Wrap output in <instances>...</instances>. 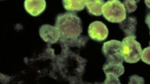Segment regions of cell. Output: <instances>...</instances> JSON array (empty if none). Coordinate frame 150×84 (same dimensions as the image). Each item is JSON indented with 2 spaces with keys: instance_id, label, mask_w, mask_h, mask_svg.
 I'll return each mask as SVG.
<instances>
[{
  "instance_id": "obj_11",
  "label": "cell",
  "mask_w": 150,
  "mask_h": 84,
  "mask_svg": "<svg viewBox=\"0 0 150 84\" xmlns=\"http://www.w3.org/2000/svg\"><path fill=\"white\" fill-rule=\"evenodd\" d=\"M105 74H111L119 77L124 72V67L122 64H113L107 63L103 67Z\"/></svg>"
},
{
  "instance_id": "obj_9",
  "label": "cell",
  "mask_w": 150,
  "mask_h": 84,
  "mask_svg": "<svg viewBox=\"0 0 150 84\" xmlns=\"http://www.w3.org/2000/svg\"><path fill=\"white\" fill-rule=\"evenodd\" d=\"M105 4L104 0H86V6L88 11L91 15L100 16L103 13V8Z\"/></svg>"
},
{
  "instance_id": "obj_12",
  "label": "cell",
  "mask_w": 150,
  "mask_h": 84,
  "mask_svg": "<svg viewBox=\"0 0 150 84\" xmlns=\"http://www.w3.org/2000/svg\"><path fill=\"white\" fill-rule=\"evenodd\" d=\"M139 1V0H124L123 4L127 12L132 13L137 9V4Z\"/></svg>"
},
{
  "instance_id": "obj_13",
  "label": "cell",
  "mask_w": 150,
  "mask_h": 84,
  "mask_svg": "<svg viewBox=\"0 0 150 84\" xmlns=\"http://www.w3.org/2000/svg\"><path fill=\"white\" fill-rule=\"evenodd\" d=\"M141 58L144 62L150 65V45L143 50L142 53Z\"/></svg>"
},
{
  "instance_id": "obj_5",
  "label": "cell",
  "mask_w": 150,
  "mask_h": 84,
  "mask_svg": "<svg viewBox=\"0 0 150 84\" xmlns=\"http://www.w3.org/2000/svg\"><path fill=\"white\" fill-rule=\"evenodd\" d=\"M88 33L90 37L94 40L102 41L107 37L108 30L103 22L95 21L89 25Z\"/></svg>"
},
{
  "instance_id": "obj_2",
  "label": "cell",
  "mask_w": 150,
  "mask_h": 84,
  "mask_svg": "<svg viewBox=\"0 0 150 84\" xmlns=\"http://www.w3.org/2000/svg\"><path fill=\"white\" fill-rule=\"evenodd\" d=\"M103 16L112 23H120L126 18V10L119 0H109L103 8Z\"/></svg>"
},
{
  "instance_id": "obj_15",
  "label": "cell",
  "mask_w": 150,
  "mask_h": 84,
  "mask_svg": "<svg viewBox=\"0 0 150 84\" xmlns=\"http://www.w3.org/2000/svg\"><path fill=\"white\" fill-rule=\"evenodd\" d=\"M145 83L144 79L142 77L134 75L130 77V82L129 83L144 84Z\"/></svg>"
},
{
  "instance_id": "obj_14",
  "label": "cell",
  "mask_w": 150,
  "mask_h": 84,
  "mask_svg": "<svg viewBox=\"0 0 150 84\" xmlns=\"http://www.w3.org/2000/svg\"><path fill=\"white\" fill-rule=\"evenodd\" d=\"M106 79H105V84H121L118 77L111 74H105Z\"/></svg>"
},
{
  "instance_id": "obj_17",
  "label": "cell",
  "mask_w": 150,
  "mask_h": 84,
  "mask_svg": "<svg viewBox=\"0 0 150 84\" xmlns=\"http://www.w3.org/2000/svg\"><path fill=\"white\" fill-rule=\"evenodd\" d=\"M145 3L146 6L150 8V0H145Z\"/></svg>"
},
{
  "instance_id": "obj_3",
  "label": "cell",
  "mask_w": 150,
  "mask_h": 84,
  "mask_svg": "<svg viewBox=\"0 0 150 84\" xmlns=\"http://www.w3.org/2000/svg\"><path fill=\"white\" fill-rule=\"evenodd\" d=\"M136 36H127L122 41L124 60L127 63H136L141 57V46L136 40Z\"/></svg>"
},
{
  "instance_id": "obj_1",
  "label": "cell",
  "mask_w": 150,
  "mask_h": 84,
  "mask_svg": "<svg viewBox=\"0 0 150 84\" xmlns=\"http://www.w3.org/2000/svg\"><path fill=\"white\" fill-rule=\"evenodd\" d=\"M55 27L58 29L62 41L76 39L83 31L80 18L73 13H64L57 15Z\"/></svg>"
},
{
  "instance_id": "obj_6",
  "label": "cell",
  "mask_w": 150,
  "mask_h": 84,
  "mask_svg": "<svg viewBox=\"0 0 150 84\" xmlns=\"http://www.w3.org/2000/svg\"><path fill=\"white\" fill-rule=\"evenodd\" d=\"M39 34L45 41L52 44L57 42L60 37L57 28L49 24L42 25L40 28Z\"/></svg>"
},
{
  "instance_id": "obj_10",
  "label": "cell",
  "mask_w": 150,
  "mask_h": 84,
  "mask_svg": "<svg viewBox=\"0 0 150 84\" xmlns=\"http://www.w3.org/2000/svg\"><path fill=\"white\" fill-rule=\"evenodd\" d=\"M63 7L67 10L81 11L86 6V0H62Z\"/></svg>"
},
{
  "instance_id": "obj_16",
  "label": "cell",
  "mask_w": 150,
  "mask_h": 84,
  "mask_svg": "<svg viewBox=\"0 0 150 84\" xmlns=\"http://www.w3.org/2000/svg\"><path fill=\"white\" fill-rule=\"evenodd\" d=\"M145 22L147 24L149 28H150V12L146 15L145 19Z\"/></svg>"
},
{
  "instance_id": "obj_7",
  "label": "cell",
  "mask_w": 150,
  "mask_h": 84,
  "mask_svg": "<svg viewBox=\"0 0 150 84\" xmlns=\"http://www.w3.org/2000/svg\"><path fill=\"white\" fill-rule=\"evenodd\" d=\"M45 0H25L24 8L27 12L34 16H38L44 11Z\"/></svg>"
},
{
  "instance_id": "obj_18",
  "label": "cell",
  "mask_w": 150,
  "mask_h": 84,
  "mask_svg": "<svg viewBox=\"0 0 150 84\" xmlns=\"http://www.w3.org/2000/svg\"><path fill=\"white\" fill-rule=\"evenodd\" d=\"M149 29H150V28H149ZM149 45H150V41L149 42Z\"/></svg>"
},
{
  "instance_id": "obj_8",
  "label": "cell",
  "mask_w": 150,
  "mask_h": 84,
  "mask_svg": "<svg viewBox=\"0 0 150 84\" xmlns=\"http://www.w3.org/2000/svg\"><path fill=\"white\" fill-rule=\"evenodd\" d=\"M137 24V20L135 18L129 17L120 23V26L125 36H136Z\"/></svg>"
},
{
  "instance_id": "obj_4",
  "label": "cell",
  "mask_w": 150,
  "mask_h": 84,
  "mask_svg": "<svg viewBox=\"0 0 150 84\" xmlns=\"http://www.w3.org/2000/svg\"><path fill=\"white\" fill-rule=\"evenodd\" d=\"M102 52L107 59V63L122 64L124 57L123 46L120 41L112 40L105 42L102 48Z\"/></svg>"
}]
</instances>
